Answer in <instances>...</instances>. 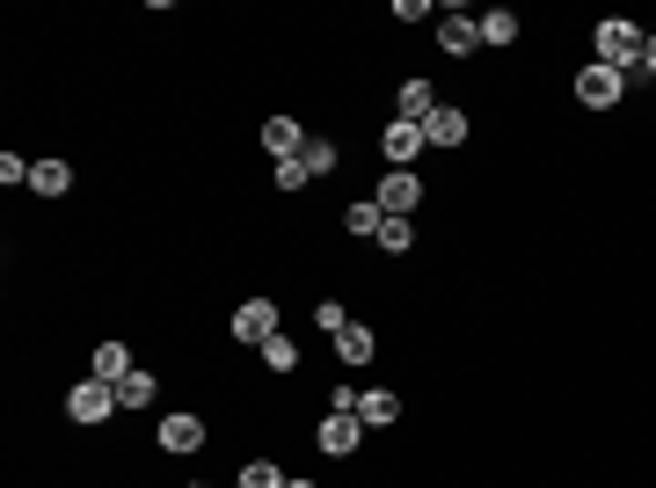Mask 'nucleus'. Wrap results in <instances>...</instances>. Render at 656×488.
Here are the masks:
<instances>
[{
  "mask_svg": "<svg viewBox=\"0 0 656 488\" xmlns=\"http://www.w3.org/2000/svg\"><path fill=\"white\" fill-rule=\"evenodd\" d=\"M591 44H598V66H613V73H635V66H642V44H649V37H642L627 15H606V22L591 30Z\"/></svg>",
  "mask_w": 656,
  "mask_h": 488,
  "instance_id": "obj_1",
  "label": "nucleus"
},
{
  "mask_svg": "<svg viewBox=\"0 0 656 488\" xmlns=\"http://www.w3.org/2000/svg\"><path fill=\"white\" fill-rule=\"evenodd\" d=\"M66 416H73V423H110V416H117V387H110V379H95V372H88V379H73V394H66Z\"/></svg>",
  "mask_w": 656,
  "mask_h": 488,
  "instance_id": "obj_2",
  "label": "nucleus"
},
{
  "mask_svg": "<svg viewBox=\"0 0 656 488\" xmlns=\"http://www.w3.org/2000/svg\"><path fill=\"white\" fill-rule=\"evenodd\" d=\"M627 95V73H613V66H584V73H576V102H584V110H613V102Z\"/></svg>",
  "mask_w": 656,
  "mask_h": 488,
  "instance_id": "obj_3",
  "label": "nucleus"
},
{
  "mask_svg": "<svg viewBox=\"0 0 656 488\" xmlns=\"http://www.w3.org/2000/svg\"><path fill=\"white\" fill-rule=\"evenodd\" d=\"M270 336H278V306H270V299H241V306H234V343L263 350Z\"/></svg>",
  "mask_w": 656,
  "mask_h": 488,
  "instance_id": "obj_4",
  "label": "nucleus"
},
{
  "mask_svg": "<svg viewBox=\"0 0 656 488\" xmlns=\"http://www.w3.org/2000/svg\"><path fill=\"white\" fill-rule=\"evenodd\" d=\"M416 204H423V175H416V168H394L387 183H380V212H387V219H409Z\"/></svg>",
  "mask_w": 656,
  "mask_h": 488,
  "instance_id": "obj_5",
  "label": "nucleus"
},
{
  "mask_svg": "<svg viewBox=\"0 0 656 488\" xmlns=\"http://www.w3.org/2000/svg\"><path fill=\"white\" fill-rule=\"evenodd\" d=\"M314 438H321L328 459H350V452H358V438H365V423H358V416H336V408H328V423L314 430Z\"/></svg>",
  "mask_w": 656,
  "mask_h": 488,
  "instance_id": "obj_6",
  "label": "nucleus"
},
{
  "mask_svg": "<svg viewBox=\"0 0 656 488\" xmlns=\"http://www.w3.org/2000/svg\"><path fill=\"white\" fill-rule=\"evenodd\" d=\"M380 146H387V161H394V168H409V161H416V154H423V146H431V139H423V124L394 117L387 132H380Z\"/></svg>",
  "mask_w": 656,
  "mask_h": 488,
  "instance_id": "obj_7",
  "label": "nucleus"
},
{
  "mask_svg": "<svg viewBox=\"0 0 656 488\" xmlns=\"http://www.w3.org/2000/svg\"><path fill=\"white\" fill-rule=\"evenodd\" d=\"M438 52H445V59H467V52H482V22H474V15L438 22Z\"/></svg>",
  "mask_w": 656,
  "mask_h": 488,
  "instance_id": "obj_8",
  "label": "nucleus"
},
{
  "mask_svg": "<svg viewBox=\"0 0 656 488\" xmlns=\"http://www.w3.org/2000/svg\"><path fill=\"white\" fill-rule=\"evenodd\" d=\"M431 110H438V88H431V81H401V95H394V117L431 124Z\"/></svg>",
  "mask_w": 656,
  "mask_h": 488,
  "instance_id": "obj_9",
  "label": "nucleus"
},
{
  "mask_svg": "<svg viewBox=\"0 0 656 488\" xmlns=\"http://www.w3.org/2000/svg\"><path fill=\"white\" fill-rule=\"evenodd\" d=\"M336 358H343V365H372V358H380V336H372L365 321H350L343 336H336Z\"/></svg>",
  "mask_w": 656,
  "mask_h": 488,
  "instance_id": "obj_10",
  "label": "nucleus"
},
{
  "mask_svg": "<svg viewBox=\"0 0 656 488\" xmlns=\"http://www.w3.org/2000/svg\"><path fill=\"white\" fill-rule=\"evenodd\" d=\"M423 139L431 146H467V110H445V102H438L431 124H423Z\"/></svg>",
  "mask_w": 656,
  "mask_h": 488,
  "instance_id": "obj_11",
  "label": "nucleus"
},
{
  "mask_svg": "<svg viewBox=\"0 0 656 488\" xmlns=\"http://www.w3.org/2000/svg\"><path fill=\"white\" fill-rule=\"evenodd\" d=\"M263 146L278 154V161H299V146H307V132H299L292 117H270V124H263Z\"/></svg>",
  "mask_w": 656,
  "mask_h": 488,
  "instance_id": "obj_12",
  "label": "nucleus"
},
{
  "mask_svg": "<svg viewBox=\"0 0 656 488\" xmlns=\"http://www.w3.org/2000/svg\"><path fill=\"white\" fill-rule=\"evenodd\" d=\"M205 445V423H197V416H168L161 423V452H197Z\"/></svg>",
  "mask_w": 656,
  "mask_h": 488,
  "instance_id": "obj_13",
  "label": "nucleus"
},
{
  "mask_svg": "<svg viewBox=\"0 0 656 488\" xmlns=\"http://www.w3.org/2000/svg\"><path fill=\"white\" fill-rule=\"evenodd\" d=\"M30 190H37V197H66V190H73V168L66 161H30Z\"/></svg>",
  "mask_w": 656,
  "mask_h": 488,
  "instance_id": "obj_14",
  "label": "nucleus"
},
{
  "mask_svg": "<svg viewBox=\"0 0 656 488\" xmlns=\"http://www.w3.org/2000/svg\"><path fill=\"white\" fill-rule=\"evenodd\" d=\"M343 226L358 234V241H380V226H387V212H380V197H358V204L343 212Z\"/></svg>",
  "mask_w": 656,
  "mask_h": 488,
  "instance_id": "obj_15",
  "label": "nucleus"
},
{
  "mask_svg": "<svg viewBox=\"0 0 656 488\" xmlns=\"http://www.w3.org/2000/svg\"><path fill=\"white\" fill-rule=\"evenodd\" d=\"M394 416H401V394H387V387L358 394V423H394Z\"/></svg>",
  "mask_w": 656,
  "mask_h": 488,
  "instance_id": "obj_16",
  "label": "nucleus"
},
{
  "mask_svg": "<svg viewBox=\"0 0 656 488\" xmlns=\"http://www.w3.org/2000/svg\"><path fill=\"white\" fill-rule=\"evenodd\" d=\"M474 22H482V44H496V52L518 44V15H511V8H489V15H474Z\"/></svg>",
  "mask_w": 656,
  "mask_h": 488,
  "instance_id": "obj_17",
  "label": "nucleus"
},
{
  "mask_svg": "<svg viewBox=\"0 0 656 488\" xmlns=\"http://www.w3.org/2000/svg\"><path fill=\"white\" fill-rule=\"evenodd\" d=\"M124 372H139V365H132V350H124V343H103V350H95V379H110V387H117Z\"/></svg>",
  "mask_w": 656,
  "mask_h": 488,
  "instance_id": "obj_18",
  "label": "nucleus"
},
{
  "mask_svg": "<svg viewBox=\"0 0 656 488\" xmlns=\"http://www.w3.org/2000/svg\"><path fill=\"white\" fill-rule=\"evenodd\" d=\"M154 401V372H124L117 379V408H146Z\"/></svg>",
  "mask_w": 656,
  "mask_h": 488,
  "instance_id": "obj_19",
  "label": "nucleus"
},
{
  "mask_svg": "<svg viewBox=\"0 0 656 488\" xmlns=\"http://www.w3.org/2000/svg\"><path fill=\"white\" fill-rule=\"evenodd\" d=\"M263 365H270V372H292V365H299V343H292L285 328H278V336L263 343Z\"/></svg>",
  "mask_w": 656,
  "mask_h": 488,
  "instance_id": "obj_20",
  "label": "nucleus"
},
{
  "mask_svg": "<svg viewBox=\"0 0 656 488\" xmlns=\"http://www.w3.org/2000/svg\"><path fill=\"white\" fill-rule=\"evenodd\" d=\"M299 161H307V175H328L343 154H336V139H307V146H299Z\"/></svg>",
  "mask_w": 656,
  "mask_h": 488,
  "instance_id": "obj_21",
  "label": "nucleus"
},
{
  "mask_svg": "<svg viewBox=\"0 0 656 488\" xmlns=\"http://www.w3.org/2000/svg\"><path fill=\"white\" fill-rule=\"evenodd\" d=\"M380 248H387V256H409V248H416V226H409V219H387V226H380Z\"/></svg>",
  "mask_w": 656,
  "mask_h": 488,
  "instance_id": "obj_22",
  "label": "nucleus"
},
{
  "mask_svg": "<svg viewBox=\"0 0 656 488\" xmlns=\"http://www.w3.org/2000/svg\"><path fill=\"white\" fill-rule=\"evenodd\" d=\"M241 488H285V474H278V459H248V467H241Z\"/></svg>",
  "mask_w": 656,
  "mask_h": 488,
  "instance_id": "obj_23",
  "label": "nucleus"
},
{
  "mask_svg": "<svg viewBox=\"0 0 656 488\" xmlns=\"http://www.w3.org/2000/svg\"><path fill=\"white\" fill-rule=\"evenodd\" d=\"M314 328H328V336H343V328H350V306H343V299H321V306H314Z\"/></svg>",
  "mask_w": 656,
  "mask_h": 488,
  "instance_id": "obj_24",
  "label": "nucleus"
},
{
  "mask_svg": "<svg viewBox=\"0 0 656 488\" xmlns=\"http://www.w3.org/2000/svg\"><path fill=\"white\" fill-rule=\"evenodd\" d=\"M314 175H307V161H278V190H307Z\"/></svg>",
  "mask_w": 656,
  "mask_h": 488,
  "instance_id": "obj_25",
  "label": "nucleus"
},
{
  "mask_svg": "<svg viewBox=\"0 0 656 488\" xmlns=\"http://www.w3.org/2000/svg\"><path fill=\"white\" fill-rule=\"evenodd\" d=\"M0 183H8V190L30 183V161H22V154H0Z\"/></svg>",
  "mask_w": 656,
  "mask_h": 488,
  "instance_id": "obj_26",
  "label": "nucleus"
},
{
  "mask_svg": "<svg viewBox=\"0 0 656 488\" xmlns=\"http://www.w3.org/2000/svg\"><path fill=\"white\" fill-rule=\"evenodd\" d=\"M635 73H649V81H656V37L642 44V66H635Z\"/></svg>",
  "mask_w": 656,
  "mask_h": 488,
  "instance_id": "obj_27",
  "label": "nucleus"
},
{
  "mask_svg": "<svg viewBox=\"0 0 656 488\" xmlns=\"http://www.w3.org/2000/svg\"><path fill=\"white\" fill-rule=\"evenodd\" d=\"M285 488H314V481H285Z\"/></svg>",
  "mask_w": 656,
  "mask_h": 488,
  "instance_id": "obj_28",
  "label": "nucleus"
}]
</instances>
